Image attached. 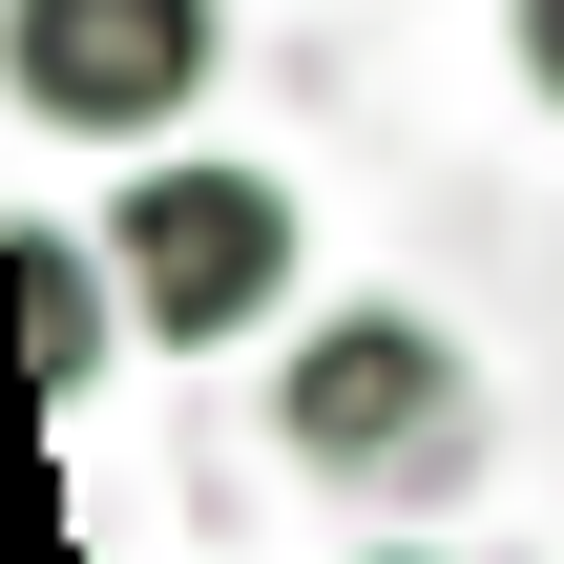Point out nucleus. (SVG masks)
Listing matches in <instances>:
<instances>
[{"label": "nucleus", "mask_w": 564, "mask_h": 564, "mask_svg": "<svg viewBox=\"0 0 564 564\" xmlns=\"http://www.w3.org/2000/svg\"><path fill=\"white\" fill-rule=\"evenodd\" d=\"M272 440H293L314 481H356V502H440V481L481 460V377H460V335H440V314L356 293L335 335H293V377H272Z\"/></svg>", "instance_id": "nucleus-1"}, {"label": "nucleus", "mask_w": 564, "mask_h": 564, "mask_svg": "<svg viewBox=\"0 0 564 564\" xmlns=\"http://www.w3.org/2000/svg\"><path fill=\"white\" fill-rule=\"evenodd\" d=\"M105 251H126V314L167 335V356H209V335H272L293 314V167H126V209H105Z\"/></svg>", "instance_id": "nucleus-2"}, {"label": "nucleus", "mask_w": 564, "mask_h": 564, "mask_svg": "<svg viewBox=\"0 0 564 564\" xmlns=\"http://www.w3.org/2000/svg\"><path fill=\"white\" fill-rule=\"evenodd\" d=\"M356 564H440V544H356Z\"/></svg>", "instance_id": "nucleus-6"}, {"label": "nucleus", "mask_w": 564, "mask_h": 564, "mask_svg": "<svg viewBox=\"0 0 564 564\" xmlns=\"http://www.w3.org/2000/svg\"><path fill=\"white\" fill-rule=\"evenodd\" d=\"M0 314H21L42 419H63V398H105V356L147 335V314H126V251H84V230H42V209H21V251H0Z\"/></svg>", "instance_id": "nucleus-4"}, {"label": "nucleus", "mask_w": 564, "mask_h": 564, "mask_svg": "<svg viewBox=\"0 0 564 564\" xmlns=\"http://www.w3.org/2000/svg\"><path fill=\"white\" fill-rule=\"evenodd\" d=\"M523 84H544V105H564V0H523Z\"/></svg>", "instance_id": "nucleus-5"}, {"label": "nucleus", "mask_w": 564, "mask_h": 564, "mask_svg": "<svg viewBox=\"0 0 564 564\" xmlns=\"http://www.w3.org/2000/svg\"><path fill=\"white\" fill-rule=\"evenodd\" d=\"M209 63H230V0H21L0 21V84L63 147H167L209 105Z\"/></svg>", "instance_id": "nucleus-3"}]
</instances>
